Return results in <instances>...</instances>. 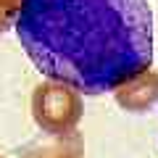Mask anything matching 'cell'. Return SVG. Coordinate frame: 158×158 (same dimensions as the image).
Here are the masks:
<instances>
[{
    "instance_id": "cell-2",
    "label": "cell",
    "mask_w": 158,
    "mask_h": 158,
    "mask_svg": "<svg viewBox=\"0 0 158 158\" xmlns=\"http://www.w3.org/2000/svg\"><path fill=\"white\" fill-rule=\"evenodd\" d=\"M82 92L71 85H63L56 79H48L32 95V116L42 132L66 135L82 118Z\"/></svg>"
},
{
    "instance_id": "cell-1",
    "label": "cell",
    "mask_w": 158,
    "mask_h": 158,
    "mask_svg": "<svg viewBox=\"0 0 158 158\" xmlns=\"http://www.w3.org/2000/svg\"><path fill=\"white\" fill-rule=\"evenodd\" d=\"M13 29L42 77L85 95L113 92L153 63L148 0H24Z\"/></svg>"
},
{
    "instance_id": "cell-4",
    "label": "cell",
    "mask_w": 158,
    "mask_h": 158,
    "mask_svg": "<svg viewBox=\"0 0 158 158\" xmlns=\"http://www.w3.org/2000/svg\"><path fill=\"white\" fill-rule=\"evenodd\" d=\"M24 0H0V34L8 32V29L16 24L19 11H21Z\"/></svg>"
},
{
    "instance_id": "cell-5",
    "label": "cell",
    "mask_w": 158,
    "mask_h": 158,
    "mask_svg": "<svg viewBox=\"0 0 158 158\" xmlns=\"http://www.w3.org/2000/svg\"><path fill=\"white\" fill-rule=\"evenodd\" d=\"M0 158H3V156H0Z\"/></svg>"
},
{
    "instance_id": "cell-3",
    "label": "cell",
    "mask_w": 158,
    "mask_h": 158,
    "mask_svg": "<svg viewBox=\"0 0 158 158\" xmlns=\"http://www.w3.org/2000/svg\"><path fill=\"white\" fill-rule=\"evenodd\" d=\"M113 98L127 111H148L158 103V71H145L129 77L113 90Z\"/></svg>"
}]
</instances>
